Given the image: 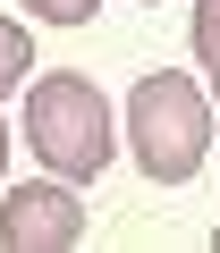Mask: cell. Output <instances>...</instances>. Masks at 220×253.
<instances>
[{"label": "cell", "instance_id": "1", "mask_svg": "<svg viewBox=\"0 0 220 253\" xmlns=\"http://www.w3.org/2000/svg\"><path fill=\"white\" fill-rule=\"evenodd\" d=\"M26 144H34V161L51 169V177H102L110 169V101H102V84L93 76H43L34 93H26Z\"/></svg>", "mask_w": 220, "mask_h": 253}, {"label": "cell", "instance_id": "2", "mask_svg": "<svg viewBox=\"0 0 220 253\" xmlns=\"http://www.w3.org/2000/svg\"><path fill=\"white\" fill-rule=\"evenodd\" d=\"M127 152H136V169H144L153 186H178V177L203 169V152H212V110H203L195 76H144V84L127 93Z\"/></svg>", "mask_w": 220, "mask_h": 253}, {"label": "cell", "instance_id": "3", "mask_svg": "<svg viewBox=\"0 0 220 253\" xmlns=\"http://www.w3.org/2000/svg\"><path fill=\"white\" fill-rule=\"evenodd\" d=\"M76 236H85V203L68 194V177L9 186V203H0V245L9 253H68Z\"/></svg>", "mask_w": 220, "mask_h": 253}, {"label": "cell", "instance_id": "4", "mask_svg": "<svg viewBox=\"0 0 220 253\" xmlns=\"http://www.w3.org/2000/svg\"><path fill=\"white\" fill-rule=\"evenodd\" d=\"M26 76H34V42H26V26L0 17V93H17Z\"/></svg>", "mask_w": 220, "mask_h": 253}, {"label": "cell", "instance_id": "5", "mask_svg": "<svg viewBox=\"0 0 220 253\" xmlns=\"http://www.w3.org/2000/svg\"><path fill=\"white\" fill-rule=\"evenodd\" d=\"M195 59H203V76L220 84V0H195Z\"/></svg>", "mask_w": 220, "mask_h": 253}, {"label": "cell", "instance_id": "6", "mask_svg": "<svg viewBox=\"0 0 220 253\" xmlns=\"http://www.w3.org/2000/svg\"><path fill=\"white\" fill-rule=\"evenodd\" d=\"M26 9H34L43 26H85V17L102 9V0H26Z\"/></svg>", "mask_w": 220, "mask_h": 253}, {"label": "cell", "instance_id": "7", "mask_svg": "<svg viewBox=\"0 0 220 253\" xmlns=\"http://www.w3.org/2000/svg\"><path fill=\"white\" fill-rule=\"evenodd\" d=\"M9 152H17V135H9V126H0V177H9Z\"/></svg>", "mask_w": 220, "mask_h": 253}, {"label": "cell", "instance_id": "8", "mask_svg": "<svg viewBox=\"0 0 220 253\" xmlns=\"http://www.w3.org/2000/svg\"><path fill=\"white\" fill-rule=\"evenodd\" d=\"M212 245H220V236H212Z\"/></svg>", "mask_w": 220, "mask_h": 253}]
</instances>
